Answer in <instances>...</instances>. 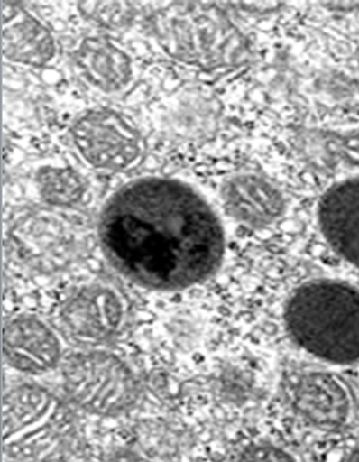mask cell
<instances>
[{
  "instance_id": "7a4b0ae2",
  "label": "cell",
  "mask_w": 359,
  "mask_h": 462,
  "mask_svg": "<svg viewBox=\"0 0 359 462\" xmlns=\"http://www.w3.org/2000/svg\"><path fill=\"white\" fill-rule=\"evenodd\" d=\"M289 332L317 357L336 364L359 360V292L335 282H315L293 294Z\"/></svg>"
},
{
  "instance_id": "9c48e42d",
  "label": "cell",
  "mask_w": 359,
  "mask_h": 462,
  "mask_svg": "<svg viewBox=\"0 0 359 462\" xmlns=\"http://www.w3.org/2000/svg\"><path fill=\"white\" fill-rule=\"evenodd\" d=\"M78 63L90 80L104 89H117L130 77L128 59L108 42H87L80 51Z\"/></svg>"
},
{
  "instance_id": "8fae6325",
  "label": "cell",
  "mask_w": 359,
  "mask_h": 462,
  "mask_svg": "<svg viewBox=\"0 0 359 462\" xmlns=\"http://www.w3.org/2000/svg\"><path fill=\"white\" fill-rule=\"evenodd\" d=\"M41 195L54 205H71L82 195V180L76 171L68 169H51L39 176Z\"/></svg>"
},
{
  "instance_id": "277c9868",
  "label": "cell",
  "mask_w": 359,
  "mask_h": 462,
  "mask_svg": "<svg viewBox=\"0 0 359 462\" xmlns=\"http://www.w3.org/2000/svg\"><path fill=\"white\" fill-rule=\"evenodd\" d=\"M3 351L11 366L25 373L41 374L59 364L60 343L41 320L21 316L4 328Z\"/></svg>"
},
{
  "instance_id": "3957f363",
  "label": "cell",
  "mask_w": 359,
  "mask_h": 462,
  "mask_svg": "<svg viewBox=\"0 0 359 462\" xmlns=\"http://www.w3.org/2000/svg\"><path fill=\"white\" fill-rule=\"evenodd\" d=\"M73 138L83 158L103 170L128 169L138 160L143 149L137 129L106 109H97L78 118Z\"/></svg>"
},
{
  "instance_id": "6da1fadb",
  "label": "cell",
  "mask_w": 359,
  "mask_h": 462,
  "mask_svg": "<svg viewBox=\"0 0 359 462\" xmlns=\"http://www.w3.org/2000/svg\"><path fill=\"white\" fill-rule=\"evenodd\" d=\"M99 235L121 274L161 291L207 279L225 254V233L211 207L174 180L144 179L122 189L105 207Z\"/></svg>"
},
{
  "instance_id": "7c38bea8",
  "label": "cell",
  "mask_w": 359,
  "mask_h": 462,
  "mask_svg": "<svg viewBox=\"0 0 359 462\" xmlns=\"http://www.w3.org/2000/svg\"><path fill=\"white\" fill-rule=\"evenodd\" d=\"M354 148H356V151H358V152H359V141H358V143L356 144V146H354Z\"/></svg>"
},
{
  "instance_id": "ba28073f",
  "label": "cell",
  "mask_w": 359,
  "mask_h": 462,
  "mask_svg": "<svg viewBox=\"0 0 359 462\" xmlns=\"http://www.w3.org/2000/svg\"><path fill=\"white\" fill-rule=\"evenodd\" d=\"M3 51L12 60L41 65L50 60L54 45L51 35L41 24L24 16L17 23L4 29Z\"/></svg>"
},
{
  "instance_id": "5b68a950",
  "label": "cell",
  "mask_w": 359,
  "mask_h": 462,
  "mask_svg": "<svg viewBox=\"0 0 359 462\" xmlns=\"http://www.w3.org/2000/svg\"><path fill=\"white\" fill-rule=\"evenodd\" d=\"M319 223L332 248L359 268V180L341 183L323 197Z\"/></svg>"
},
{
  "instance_id": "8992f818",
  "label": "cell",
  "mask_w": 359,
  "mask_h": 462,
  "mask_svg": "<svg viewBox=\"0 0 359 462\" xmlns=\"http://www.w3.org/2000/svg\"><path fill=\"white\" fill-rule=\"evenodd\" d=\"M297 406L309 420L323 428H338L349 415L347 391L336 378L313 375L297 393Z\"/></svg>"
},
{
  "instance_id": "30bf717a",
  "label": "cell",
  "mask_w": 359,
  "mask_h": 462,
  "mask_svg": "<svg viewBox=\"0 0 359 462\" xmlns=\"http://www.w3.org/2000/svg\"><path fill=\"white\" fill-rule=\"evenodd\" d=\"M227 205L235 217L251 223H261L272 217L275 210L274 198L256 180H235L227 188Z\"/></svg>"
},
{
  "instance_id": "52a82bcc",
  "label": "cell",
  "mask_w": 359,
  "mask_h": 462,
  "mask_svg": "<svg viewBox=\"0 0 359 462\" xmlns=\"http://www.w3.org/2000/svg\"><path fill=\"white\" fill-rule=\"evenodd\" d=\"M67 315L74 333L99 338L116 328L121 307L116 297L107 290H89L73 301Z\"/></svg>"
}]
</instances>
